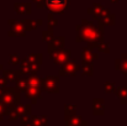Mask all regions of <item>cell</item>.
Masks as SVG:
<instances>
[{
	"instance_id": "obj_1",
	"label": "cell",
	"mask_w": 127,
	"mask_h": 126,
	"mask_svg": "<svg viewBox=\"0 0 127 126\" xmlns=\"http://www.w3.org/2000/svg\"><path fill=\"white\" fill-rule=\"evenodd\" d=\"M64 2H65V0H48L49 7L54 9L56 11H58L59 9H62L64 6Z\"/></svg>"
}]
</instances>
